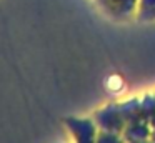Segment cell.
Returning a JSON list of instances; mask_svg holds the SVG:
<instances>
[{
	"mask_svg": "<svg viewBox=\"0 0 155 143\" xmlns=\"http://www.w3.org/2000/svg\"><path fill=\"white\" fill-rule=\"evenodd\" d=\"M94 122L97 123L98 130H107V132H114V133H122L124 128L127 126V122L122 115L118 103L107 105L105 108L98 110L95 113Z\"/></svg>",
	"mask_w": 155,
	"mask_h": 143,
	"instance_id": "6da1fadb",
	"label": "cell"
},
{
	"mask_svg": "<svg viewBox=\"0 0 155 143\" xmlns=\"http://www.w3.org/2000/svg\"><path fill=\"white\" fill-rule=\"evenodd\" d=\"M138 0H95L98 7L114 20H128L135 17Z\"/></svg>",
	"mask_w": 155,
	"mask_h": 143,
	"instance_id": "7a4b0ae2",
	"label": "cell"
},
{
	"mask_svg": "<svg viewBox=\"0 0 155 143\" xmlns=\"http://www.w3.org/2000/svg\"><path fill=\"white\" fill-rule=\"evenodd\" d=\"M65 125L75 136V143H95L97 141V123L90 118H67Z\"/></svg>",
	"mask_w": 155,
	"mask_h": 143,
	"instance_id": "3957f363",
	"label": "cell"
},
{
	"mask_svg": "<svg viewBox=\"0 0 155 143\" xmlns=\"http://www.w3.org/2000/svg\"><path fill=\"white\" fill-rule=\"evenodd\" d=\"M135 18L138 22H155V0H138Z\"/></svg>",
	"mask_w": 155,
	"mask_h": 143,
	"instance_id": "277c9868",
	"label": "cell"
},
{
	"mask_svg": "<svg viewBox=\"0 0 155 143\" xmlns=\"http://www.w3.org/2000/svg\"><path fill=\"white\" fill-rule=\"evenodd\" d=\"M155 115V95H145L140 98V116L148 122Z\"/></svg>",
	"mask_w": 155,
	"mask_h": 143,
	"instance_id": "5b68a950",
	"label": "cell"
},
{
	"mask_svg": "<svg viewBox=\"0 0 155 143\" xmlns=\"http://www.w3.org/2000/svg\"><path fill=\"white\" fill-rule=\"evenodd\" d=\"M95 143H125V140L120 138V133L100 130V132L97 133V141Z\"/></svg>",
	"mask_w": 155,
	"mask_h": 143,
	"instance_id": "8992f818",
	"label": "cell"
},
{
	"mask_svg": "<svg viewBox=\"0 0 155 143\" xmlns=\"http://www.w3.org/2000/svg\"><path fill=\"white\" fill-rule=\"evenodd\" d=\"M148 125H150V128H152V130H155V115L152 116L150 120H148Z\"/></svg>",
	"mask_w": 155,
	"mask_h": 143,
	"instance_id": "52a82bcc",
	"label": "cell"
},
{
	"mask_svg": "<svg viewBox=\"0 0 155 143\" xmlns=\"http://www.w3.org/2000/svg\"><path fill=\"white\" fill-rule=\"evenodd\" d=\"M150 141L155 143V130H152V133H150Z\"/></svg>",
	"mask_w": 155,
	"mask_h": 143,
	"instance_id": "ba28073f",
	"label": "cell"
}]
</instances>
